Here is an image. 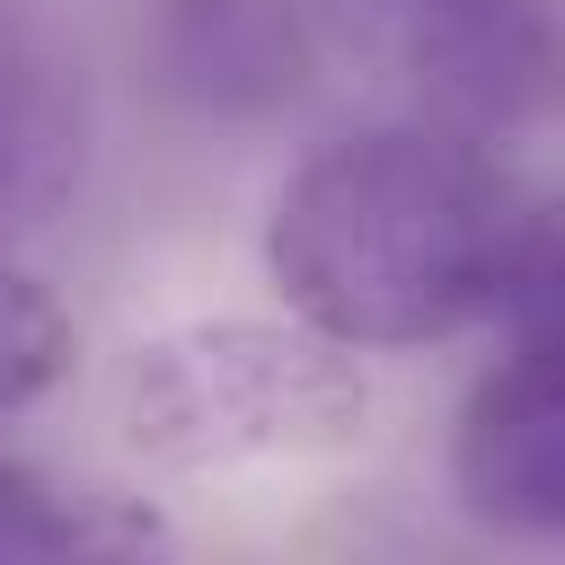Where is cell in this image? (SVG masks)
Returning a JSON list of instances; mask_svg holds the SVG:
<instances>
[{"mask_svg":"<svg viewBox=\"0 0 565 565\" xmlns=\"http://www.w3.org/2000/svg\"><path fill=\"white\" fill-rule=\"evenodd\" d=\"M265 274L300 327L344 353H424L486 318L556 309V238L503 150L433 124L318 141L274 212Z\"/></svg>","mask_w":565,"mask_h":565,"instance_id":"cell-1","label":"cell"},{"mask_svg":"<svg viewBox=\"0 0 565 565\" xmlns=\"http://www.w3.org/2000/svg\"><path fill=\"white\" fill-rule=\"evenodd\" d=\"M371 388L344 344L300 318H185L124 371V441L159 477L230 486L362 441Z\"/></svg>","mask_w":565,"mask_h":565,"instance_id":"cell-2","label":"cell"},{"mask_svg":"<svg viewBox=\"0 0 565 565\" xmlns=\"http://www.w3.org/2000/svg\"><path fill=\"white\" fill-rule=\"evenodd\" d=\"M318 35L406 115L459 141H521L556 106L547 0H318Z\"/></svg>","mask_w":565,"mask_h":565,"instance_id":"cell-3","label":"cell"},{"mask_svg":"<svg viewBox=\"0 0 565 565\" xmlns=\"http://www.w3.org/2000/svg\"><path fill=\"white\" fill-rule=\"evenodd\" d=\"M503 353L477 371L450 424V486L468 521L512 539L565 530V380H556V309L494 318Z\"/></svg>","mask_w":565,"mask_h":565,"instance_id":"cell-4","label":"cell"},{"mask_svg":"<svg viewBox=\"0 0 565 565\" xmlns=\"http://www.w3.org/2000/svg\"><path fill=\"white\" fill-rule=\"evenodd\" d=\"M318 71V0H159V79L212 124L282 115Z\"/></svg>","mask_w":565,"mask_h":565,"instance_id":"cell-5","label":"cell"},{"mask_svg":"<svg viewBox=\"0 0 565 565\" xmlns=\"http://www.w3.org/2000/svg\"><path fill=\"white\" fill-rule=\"evenodd\" d=\"M150 521L97 503V494H62L26 468L0 459V565H35V556H124L141 547Z\"/></svg>","mask_w":565,"mask_h":565,"instance_id":"cell-6","label":"cell"},{"mask_svg":"<svg viewBox=\"0 0 565 565\" xmlns=\"http://www.w3.org/2000/svg\"><path fill=\"white\" fill-rule=\"evenodd\" d=\"M62 159H71V141H62V106H53L44 71L18 44H0V212L35 203L62 177Z\"/></svg>","mask_w":565,"mask_h":565,"instance_id":"cell-7","label":"cell"},{"mask_svg":"<svg viewBox=\"0 0 565 565\" xmlns=\"http://www.w3.org/2000/svg\"><path fill=\"white\" fill-rule=\"evenodd\" d=\"M62 371H71V318H62V300L0 256V415L35 406Z\"/></svg>","mask_w":565,"mask_h":565,"instance_id":"cell-8","label":"cell"}]
</instances>
